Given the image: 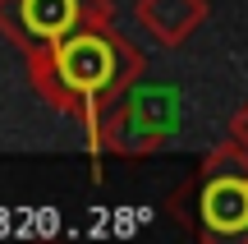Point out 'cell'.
<instances>
[{
    "mask_svg": "<svg viewBox=\"0 0 248 244\" xmlns=\"http://www.w3.org/2000/svg\"><path fill=\"white\" fill-rule=\"evenodd\" d=\"M37 235H42V240L60 235V212H55V208H37Z\"/></svg>",
    "mask_w": 248,
    "mask_h": 244,
    "instance_id": "5b68a950",
    "label": "cell"
},
{
    "mask_svg": "<svg viewBox=\"0 0 248 244\" xmlns=\"http://www.w3.org/2000/svg\"><path fill=\"white\" fill-rule=\"evenodd\" d=\"M110 226H115L110 235L133 240V235H138V226H142V212H138V208H115V212H110Z\"/></svg>",
    "mask_w": 248,
    "mask_h": 244,
    "instance_id": "277c9868",
    "label": "cell"
},
{
    "mask_svg": "<svg viewBox=\"0 0 248 244\" xmlns=\"http://www.w3.org/2000/svg\"><path fill=\"white\" fill-rule=\"evenodd\" d=\"M74 18H78V0H23L28 33L46 37V42H60L74 28Z\"/></svg>",
    "mask_w": 248,
    "mask_h": 244,
    "instance_id": "3957f363",
    "label": "cell"
},
{
    "mask_svg": "<svg viewBox=\"0 0 248 244\" xmlns=\"http://www.w3.org/2000/svg\"><path fill=\"white\" fill-rule=\"evenodd\" d=\"M202 221L212 230H225V235L248 230V180L221 175V180L207 184V194H202Z\"/></svg>",
    "mask_w": 248,
    "mask_h": 244,
    "instance_id": "7a4b0ae2",
    "label": "cell"
},
{
    "mask_svg": "<svg viewBox=\"0 0 248 244\" xmlns=\"http://www.w3.org/2000/svg\"><path fill=\"white\" fill-rule=\"evenodd\" d=\"M55 74H60L69 88H78V92H97V88H106L110 74H115V51H110L101 37H92V33L60 37V46H55Z\"/></svg>",
    "mask_w": 248,
    "mask_h": 244,
    "instance_id": "6da1fadb",
    "label": "cell"
}]
</instances>
